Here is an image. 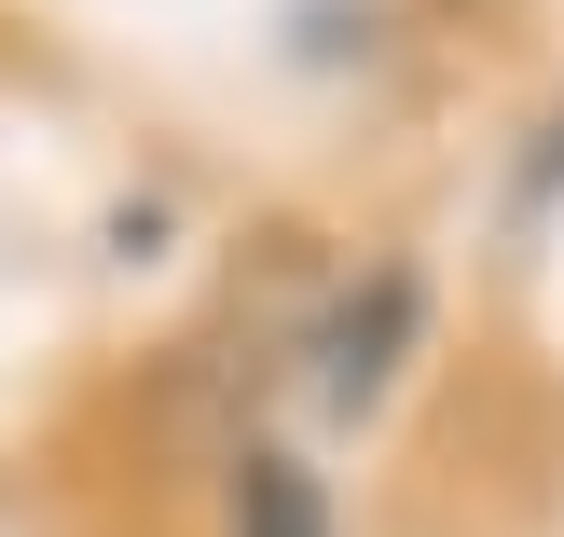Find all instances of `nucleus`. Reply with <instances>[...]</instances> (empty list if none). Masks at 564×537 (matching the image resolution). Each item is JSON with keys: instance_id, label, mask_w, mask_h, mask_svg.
Instances as JSON below:
<instances>
[{"instance_id": "nucleus-2", "label": "nucleus", "mask_w": 564, "mask_h": 537, "mask_svg": "<svg viewBox=\"0 0 564 537\" xmlns=\"http://www.w3.org/2000/svg\"><path fill=\"white\" fill-rule=\"evenodd\" d=\"M400 331H413V276H372V318H345V331H330V373H317V386L358 414V400L386 386V345H400Z\"/></svg>"}, {"instance_id": "nucleus-1", "label": "nucleus", "mask_w": 564, "mask_h": 537, "mask_svg": "<svg viewBox=\"0 0 564 537\" xmlns=\"http://www.w3.org/2000/svg\"><path fill=\"white\" fill-rule=\"evenodd\" d=\"M235 537H330L317 469L275 455V441H235Z\"/></svg>"}]
</instances>
